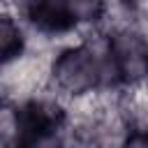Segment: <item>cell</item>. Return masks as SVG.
<instances>
[{
  "mask_svg": "<svg viewBox=\"0 0 148 148\" xmlns=\"http://www.w3.org/2000/svg\"><path fill=\"white\" fill-rule=\"evenodd\" d=\"M0 53H2V67L18 62L28 56V37L18 18L5 12L0 21Z\"/></svg>",
  "mask_w": 148,
  "mask_h": 148,
  "instance_id": "cell-5",
  "label": "cell"
},
{
  "mask_svg": "<svg viewBox=\"0 0 148 148\" xmlns=\"http://www.w3.org/2000/svg\"><path fill=\"white\" fill-rule=\"evenodd\" d=\"M21 16L44 37H67L81 30L67 0H21Z\"/></svg>",
  "mask_w": 148,
  "mask_h": 148,
  "instance_id": "cell-4",
  "label": "cell"
},
{
  "mask_svg": "<svg viewBox=\"0 0 148 148\" xmlns=\"http://www.w3.org/2000/svg\"><path fill=\"white\" fill-rule=\"evenodd\" d=\"M81 28H97L106 21L111 0H67Z\"/></svg>",
  "mask_w": 148,
  "mask_h": 148,
  "instance_id": "cell-6",
  "label": "cell"
},
{
  "mask_svg": "<svg viewBox=\"0 0 148 148\" xmlns=\"http://www.w3.org/2000/svg\"><path fill=\"white\" fill-rule=\"evenodd\" d=\"M102 46L118 90L148 83V32L143 28L116 23L104 32Z\"/></svg>",
  "mask_w": 148,
  "mask_h": 148,
  "instance_id": "cell-3",
  "label": "cell"
},
{
  "mask_svg": "<svg viewBox=\"0 0 148 148\" xmlns=\"http://www.w3.org/2000/svg\"><path fill=\"white\" fill-rule=\"evenodd\" d=\"M49 88L67 102H76L109 90L118 92L104 46L99 49L88 39L67 44L56 56H51Z\"/></svg>",
  "mask_w": 148,
  "mask_h": 148,
  "instance_id": "cell-1",
  "label": "cell"
},
{
  "mask_svg": "<svg viewBox=\"0 0 148 148\" xmlns=\"http://www.w3.org/2000/svg\"><path fill=\"white\" fill-rule=\"evenodd\" d=\"M72 113L62 97L56 92L51 95H25L16 97L12 109H7V136L5 143L32 148V146H46V143H60L65 141V134L69 132Z\"/></svg>",
  "mask_w": 148,
  "mask_h": 148,
  "instance_id": "cell-2",
  "label": "cell"
}]
</instances>
